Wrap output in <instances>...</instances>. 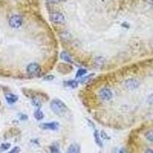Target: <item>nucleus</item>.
<instances>
[{
	"instance_id": "ddd939ff",
	"label": "nucleus",
	"mask_w": 153,
	"mask_h": 153,
	"mask_svg": "<svg viewBox=\"0 0 153 153\" xmlns=\"http://www.w3.org/2000/svg\"><path fill=\"white\" fill-rule=\"evenodd\" d=\"M50 152L51 153H61L60 151V149H59V146L58 145V143H53L50 146Z\"/></svg>"
},
{
	"instance_id": "412c9836",
	"label": "nucleus",
	"mask_w": 153,
	"mask_h": 153,
	"mask_svg": "<svg viewBox=\"0 0 153 153\" xmlns=\"http://www.w3.org/2000/svg\"><path fill=\"white\" fill-rule=\"evenodd\" d=\"M18 117H19V119H20L21 120H26V119H28L27 116L23 114V113H20V114L18 115Z\"/></svg>"
},
{
	"instance_id": "b1692460",
	"label": "nucleus",
	"mask_w": 153,
	"mask_h": 153,
	"mask_svg": "<svg viewBox=\"0 0 153 153\" xmlns=\"http://www.w3.org/2000/svg\"><path fill=\"white\" fill-rule=\"evenodd\" d=\"M148 100L149 101V103H153V94L150 95L149 97V99H148Z\"/></svg>"
},
{
	"instance_id": "4468645a",
	"label": "nucleus",
	"mask_w": 153,
	"mask_h": 153,
	"mask_svg": "<svg viewBox=\"0 0 153 153\" xmlns=\"http://www.w3.org/2000/svg\"><path fill=\"white\" fill-rule=\"evenodd\" d=\"M65 83V85L68 86V87H71L72 88H76V87H77V85H78V83L76 82V80H68V81H66Z\"/></svg>"
},
{
	"instance_id": "4be33fe9",
	"label": "nucleus",
	"mask_w": 153,
	"mask_h": 153,
	"mask_svg": "<svg viewBox=\"0 0 153 153\" xmlns=\"http://www.w3.org/2000/svg\"><path fill=\"white\" fill-rule=\"evenodd\" d=\"M101 138H105V139H109V137L108 136H107V134H106V133H105V132L104 131H101Z\"/></svg>"
},
{
	"instance_id": "9b49d317",
	"label": "nucleus",
	"mask_w": 153,
	"mask_h": 153,
	"mask_svg": "<svg viewBox=\"0 0 153 153\" xmlns=\"http://www.w3.org/2000/svg\"><path fill=\"white\" fill-rule=\"evenodd\" d=\"M60 58H61V59L65 60V61L70 63V64H72V63H73V60H72L71 57L70 56L69 54L67 53L66 51H63V52H61V54H60Z\"/></svg>"
},
{
	"instance_id": "393cba45",
	"label": "nucleus",
	"mask_w": 153,
	"mask_h": 153,
	"mask_svg": "<svg viewBox=\"0 0 153 153\" xmlns=\"http://www.w3.org/2000/svg\"><path fill=\"white\" fill-rule=\"evenodd\" d=\"M47 2H51V3H57V2H59L60 0H47Z\"/></svg>"
},
{
	"instance_id": "6ab92c4d",
	"label": "nucleus",
	"mask_w": 153,
	"mask_h": 153,
	"mask_svg": "<svg viewBox=\"0 0 153 153\" xmlns=\"http://www.w3.org/2000/svg\"><path fill=\"white\" fill-rule=\"evenodd\" d=\"M20 152V148L18 147V146H15L11 150V151L9 152V153H19Z\"/></svg>"
},
{
	"instance_id": "dca6fc26",
	"label": "nucleus",
	"mask_w": 153,
	"mask_h": 153,
	"mask_svg": "<svg viewBox=\"0 0 153 153\" xmlns=\"http://www.w3.org/2000/svg\"><path fill=\"white\" fill-rule=\"evenodd\" d=\"M87 73V70L80 68V69H79L78 71H77V72H76V77H77V78H79V77H82V76H84V75H85Z\"/></svg>"
},
{
	"instance_id": "423d86ee",
	"label": "nucleus",
	"mask_w": 153,
	"mask_h": 153,
	"mask_svg": "<svg viewBox=\"0 0 153 153\" xmlns=\"http://www.w3.org/2000/svg\"><path fill=\"white\" fill-rule=\"evenodd\" d=\"M99 95H100L101 100H103V101H108L113 97V93L108 88H103V89L100 90Z\"/></svg>"
},
{
	"instance_id": "5701e85b",
	"label": "nucleus",
	"mask_w": 153,
	"mask_h": 153,
	"mask_svg": "<svg viewBox=\"0 0 153 153\" xmlns=\"http://www.w3.org/2000/svg\"><path fill=\"white\" fill-rule=\"evenodd\" d=\"M54 79V76L53 75H47V76H44V80H52Z\"/></svg>"
},
{
	"instance_id": "2eb2a0df",
	"label": "nucleus",
	"mask_w": 153,
	"mask_h": 153,
	"mask_svg": "<svg viewBox=\"0 0 153 153\" xmlns=\"http://www.w3.org/2000/svg\"><path fill=\"white\" fill-rule=\"evenodd\" d=\"M145 137L150 142H153V130H149L145 133Z\"/></svg>"
},
{
	"instance_id": "cd10ccee",
	"label": "nucleus",
	"mask_w": 153,
	"mask_h": 153,
	"mask_svg": "<svg viewBox=\"0 0 153 153\" xmlns=\"http://www.w3.org/2000/svg\"><path fill=\"white\" fill-rule=\"evenodd\" d=\"M119 153H125V152H124V150L122 149V150H120V151H119Z\"/></svg>"
},
{
	"instance_id": "f3484780",
	"label": "nucleus",
	"mask_w": 153,
	"mask_h": 153,
	"mask_svg": "<svg viewBox=\"0 0 153 153\" xmlns=\"http://www.w3.org/2000/svg\"><path fill=\"white\" fill-rule=\"evenodd\" d=\"M32 104L38 108H41V106H42V102L37 97H33L32 98Z\"/></svg>"
},
{
	"instance_id": "f257e3e1",
	"label": "nucleus",
	"mask_w": 153,
	"mask_h": 153,
	"mask_svg": "<svg viewBox=\"0 0 153 153\" xmlns=\"http://www.w3.org/2000/svg\"><path fill=\"white\" fill-rule=\"evenodd\" d=\"M51 109L55 114L58 116H63L68 111V106L59 99H55L51 102Z\"/></svg>"
},
{
	"instance_id": "6e6552de",
	"label": "nucleus",
	"mask_w": 153,
	"mask_h": 153,
	"mask_svg": "<svg viewBox=\"0 0 153 153\" xmlns=\"http://www.w3.org/2000/svg\"><path fill=\"white\" fill-rule=\"evenodd\" d=\"M67 153H80V146L76 143H72L68 148Z\"/></svg>"
},
{
	"instance_id": "bb28decb",
	"label": "nucleus",
	"mask_w": 153,
	"mask_h": 153,
	"mask_svg": "<svg viewBox=\"0 0 153 153\" xmlns=\"http://www.w3.org/2000/svg\"><path fill=\"white\" fill-rule=\"evenodd\" d=\"M146 2H149V4H152V5H153V0H146Z\"/></svg>"
},
{
	"instance_id": "7ed1b4c3",
	"label": "nucleus",
	"mask_w": 153,
	"mask_h": 153,
	"mask_svg": "<svg viewBox=\"0 0 153 153\" xmlns=\"http://www.w3.org/2000/svg\"><path fill=\"white\" fill-rule=\"evenodd\" d=\"M27 72L31 75H36L40 73L41 67L37 63H31L27 66Z\"/></svg>"
},
{
	"instance_id": "a878e982",
	"label": "nucleus",
	"mask_w": 153,
	"mask_h": 153,
	"mask_svg": "<svg viewBox=\"0 0 153 153\" xmlns=\"http://www.w3.org/2000/svg\"><path fill=\"white\" fill-rule=\"evenodd\" d=\"M145 153H153V149H147Z\"/></svg>"
},
{
	"instance_id": "f03ea898",
	"label": "nucleus",
	"mask_w": 153,
	"mask_h": 153,
	"mask_svg": "<svg viewBox=\"0 0 153 153\" xmlns=\"http://www.w3.org/2000/svg\"><path fill=\"white\" fill-rule=\"evenodd\" d=\"M22 18L20 15H14L9 18V26H11L12 28H18L19 27H21L22 25Z\"/></svg>"
},
{
	"instance_id": "20e7f679",
	"label": "nucleus",
	"mask_w": 153,
	"mask_h": 153,
	"mask_svg": "<svg viewBox=\"0 0 153 153\" xmlns=\"http://www.w3.org/2000/svg\"><path fill=\"white\" fill-rule=\"evenodd\" d=\"M50 18H51V22L55 24H62L64 23V21H65V18L63 15V14L60 12L51 13Z\"/></svg>"
},
{
	"instance_id": "0eeeda50",
	"label": "nucleus",
	"mask_w": 153,
	"mask_h": 153,
	"mask_svg": "<svg viewBox=\"0 0 153 153\" xmlns=\"http://www.w3.org/2000/svg\"><path fill=\"white\" fill-rule=\"evenodd\" d=\"M126 87L129 90H136L139 87V83L135 79H129L126 81Z\"/></svg>"
},
{
	"instance_id": "9d476101",
	"label": "nucleus",
	"mask_w": 153,
	"mask_h": 153,
	"mask_svg": "<svg viewBox=\"0 0 153 153\" xmlns=\"http://www.w3.org/2000/svg\"><path fill=\"white\" fill-rule=\"evenodd\" d=\"M93 137H94L95 142L97 144V146H99L100 147H103V142L101 141V138H100V134L97 132V130H94V133H93Z\"/></svg>"
},
{
	"instance_id": "f8f14e48",
	"label": "nucleus",
	"mask_w": 153,
	"mask_h": 153,
	"mask_svg": "<svg viewBox=\"0 0 153 153\" xmlns=\"http://www.w3.org/2000/svg\"><path fill=\"white\" fill-rule=\"evenodd\" d=\"M34 117H35V118L37 120H42V119H44V115L42 110L37 109L36 111H35V113H34Z\"/></svg>"
},
{
	"instance_id": "1a4fd4ad",
	"label": "nucleus",
	"mask_w": 153,
	"mask_h": 153,
	"mask_svg": "<svg viewBox=\"0 0 153 153\" xmlns=\"http://www.w3.org/2000/svg\"><path fill=\"white\" fill-rule=\"evenodd\" d=\"M5 97H6V100H7V102L10 104L15 103L16 102L18 99L16 95L13 94V93H6V96H5Z\"/></svg>"
},
{
	"instance_id": "39448f33",
	"label": "nucleus",
	"mask_w": 153,
	"mask_h": 153,
	"mask_svg": "<svg viewBox=\"0 0 153 153\" xmlns=\"http://www.w3.org/2000/svg\"><path fill=\"white\" fill-rule=\"evenodd\" d=\"M39 127L42 130H58L59 123L57 122H44L39 125Z\"/></svg>"
},
{
	"instance_id": "aec40b11",
	"label": "nucleus",
	"mask_w": 153,
	"mask_h": 153,
	"mask_svg": "<svg viewBox=\"0 0 153 153\" xmlns=\"http://www.w3.org/2000/svg\"><path fill=\"white\" fill-rule=\"evenodd\" d=\"M92 76H93V74H90V75H88V76H85V77H84V78H82L81 80H80V82H83V83L87 82V81H88L91 78Z\"/></svg>"
},
{
	"instance_id": "c85d7f7f",
	"label": "nucleus",
	"mask_w": 153,
	"mask_h": 153,
	"mask_svg": "<svg viewBox=\"0 0 153 153\" xmlns=\"http://www.w3.org/2000/svg\"><path fill=\"white\" fill-rule=\"evenodd\" d=\"M99 153H101V152H99Z\"/></svg>"
},
{
	"instance_id": "a211bd4d",
	"label": "nucleus",
	"mask_w": 153,
	"mask_h": 153,
	"mask_svg": "<svg viewBox=\"0 0 153 153\" xmlns=\"http://www.w3.org/2000/svg\"><path fill=\"white\" fill-rule=\"evenodd\" d=\"M11 147V144L10 143H2L1 146H0V150L1 151H6Z\"/></svg>"
}]
</instances>
